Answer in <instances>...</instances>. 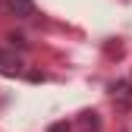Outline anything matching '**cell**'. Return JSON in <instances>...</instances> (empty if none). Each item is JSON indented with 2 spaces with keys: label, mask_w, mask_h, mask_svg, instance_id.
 <instances>
[{
  "label": "cell",
  "mask_w": 132,
  "mask_h": 132,
  "mask_svg": "<svg viewBox=\"0 0 132 132\" xmlns=\"http://www.w3.org/2000/svg\"><path fill=\"white\" fill-rule=\"evenodd\" d=\"M6 10H10V16H19V19L35 16V3L31 0H6Z\"/></svg>",
  "instance_id": "cell-1"
},
{
  "label": "cell",
  "mask_w": 132,
  "mask_h": 132,
  "mask_svg": "<svg viewBox=\"0 0 132 132\" xmlns=\"http://www.w3.org/2000/svg\"><path fill=\"white\" fill-rule=\"evenodd\" d=\"M19 69H22V60H19V57L0 51V72H3V76H16Z\"/></svg>",
  "instance_id": "cell-2"
},
{
  "label": "cell",
  "mask_w": 132,
  "mask_h": 132,
  "mask_svg": "<svg viewBox=\"0 0 132 132\" xmlns=\"http://www.w3.org/2000/svg\"><path fill=\"white\" fill-rule=\"evenodd\" d=\"M47 132H69V126H66V123H54Z\"/></svg>",
  "instance_id": "cell-3"
}]
</instances>
